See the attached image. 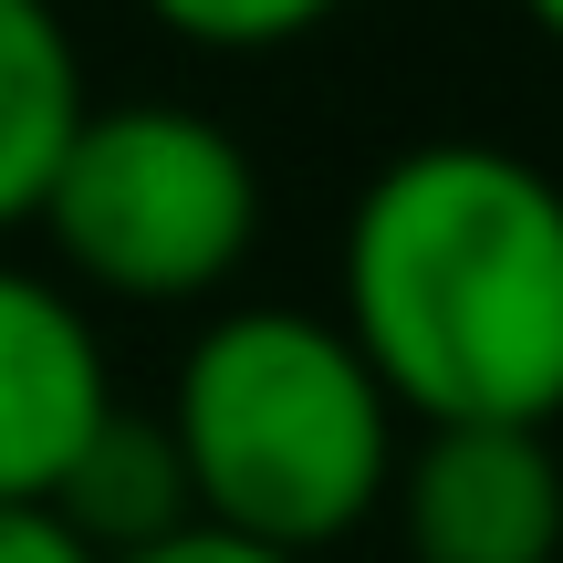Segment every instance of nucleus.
Masks as SVG:
<instances>
[{
	"mask_svg": "<svg viewBox=\"0 0 563 563\" xmlns=\"http://www.w3.org/2000/svg\"><path fill=\"white\" fill-rule=\"evenodd\" d=\"M167 439H178L199 522L251 532L282 553H323L386 511L407 418L376 386L334 313L302 302H230L188 334L167 386Z\"/></svg>",
	"mask_w": 563,
	"mask_h": 563,
	"instance_id": "2",
	"label": "nucleus"
},
{
	"mask_svg": "<svg viewBox=\"0 0 563 563\" xmlns=\"http://www.w3.org/2000/svg\"><path fill=\"white\" fill-rule=\"evenodd\" d=\"M344 0H146V21L199 53H282V42L323 32Z\"/></svg>",
	"mask_w": 563,
	"mask_h": 563,
	"instance_id": "8",
	"label": "nucleus"
},
{
	"mask_svg": "<svg viewBox=\"0 0 563 563\" xmlns=\"http://www.w3.org/2000/svg\"><path fill=\"white\" fill-rule=\"evenodd\" d=\"M104 563H313V553H282V543H251V532H220V522H178L136 553H104Z\"/></svg>",
	"mask_w": 563,
	"mask_h": 563,
	"instance_id": "9",
	"label": "nucleus"
},
{
	"mask_svg": "<svg viewBox=\"0 0 563 563\" xmlns=\"http://www.w3.org/2000/svg\"><path fill=\"white\" fill-rule=\"evenodd\" d=\"M0 563H104L53 501H0Z\"/></svg>",
	"mask_w": 563,
	"mask_h": 563,
	"instance_id": "10",
	"label": "nucleus"
},
{
	"mask_svg": "<svg viewBox=\"0 0 563 563\" xmlns=\"http://www.w3.org/2000/svg\"><path fill=\"white\" fill-rule=\"evenodd\" d=\"M84 53L53 0H0V241L32 230L42 188L63 167V136L84 125Z\"/></svg>",
	"mask_w": 563,
	"mask_h": 563,
	"instance_id": "6",
	"label": "nucleus"
},
{
	"mask_svg": "<svg viewBox=\"0 0 563 563\" xmlns=\"http://www.w3.org/2000/svg\"><path fill=\"white\" fill-rule=\"evenodd\" d=\"M334 323L407 428L563 418V178L490 136L397 146L334 241Z\"/></svg>",
	"mask_w": 563,
	"mask_h": 563,
	"instance_id": "1",
	"label": "nucleus"
},
{
	"mask_svg": "<svg viewBox=\"0 0 563 563\" xmlns=\"http://www.w3.org/2000/svg\"><path fill=\"white\" fill-rule=\"evenodd\" d=\"M42 501H53L95 553H136V543H157V532L199 522L167 418H146V407H125V397L74 439V460L53 470V490H42Z\"/></svg>",
	"mask_w": 563,
	"mask_h": 563,
	"instance_id": "7",
	"label": "nucleus"
},
{
	"mask_svg": "<svg viewBox=\"0 0 563 563\" xmlns=\"http://www.w3.org/2000/svg\"><path fill=\"white\" fill-rule=\"evenodd\" d=\"M522 11H532V21H543V32H553V42H563V0H522Z\"/></svg>",
	"mask_w": 563,
	"mask_h": 563,
	"instance_id": "11",
	"label": "nucleus"
},
{
	"mask_svg": "<svg viewBox=\"0 0 563 563\" xmlns=\"http://www.w3.org/2000/svg\"><path fill=\"white\" fill-rule=\"evenodd\" d=\"M32 230L115 302H209L262 251V167L199 104H84Z\"/></svg>",
	"mask_w": 563,
	"mask_h": 563,
	"instance_id": "3",
	"label": "nucleus"
},
{
	"mask_svg": "<svg viewBox=\"0 0 563 563\" xmlns=\"http://www.w3.org/2000/svg\"><path fill=\"white\" fill-rule=\"evenodd\" d=\"M115 407V355L53 272L0 262V501H42L74 439Z\"/></svg>",
	"mask_w": 563,
	"mask_h": 563,
	"instance_id": "5",
	"label": "nucleus"
},
{
	"mask_svg": "<svg viewBox=\"0 0 563 563\" xmlns=\"http://www.w3.org/2000/svg\"><path fill=\"white\" fill-rule=\"evenodd\" d=\"M407 563H563V449L553 428L449 418L397 449L386 481Z\"/></svg>",
	"mask_w": 563,
	"mask_h": 563,
	"instance_id": "4",
	"label": "nucleus"
}]
</instances>
